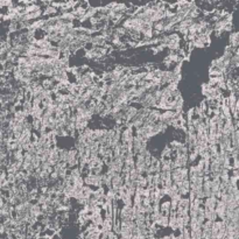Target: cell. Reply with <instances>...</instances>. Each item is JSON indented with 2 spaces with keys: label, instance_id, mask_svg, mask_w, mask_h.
Wrapping results in <instances>:
<instances>
[{
  "label": "cell",
  "instance_id": "6da1fadb",
  "mask_svg": "<svg viewBox=\"0 0 239 239\" xmlns=\"http://www.w3.org/2000/svg\"><path fill=\"white\" fill-rule=\"evenodd\" d=\"M172 181L174 182L175 184L188 180V175H189V170L188 168H175L172 170Z\"/></svg>",
  "mask_w": 239,
  "mask_h": 239
},
{
  "label": "cell",
  "instance_id": "3957f363",
  "mask_svg": "<svg viewBox=\"0 0 239 239\" xmlns=\"http://www.w3.org/2000/svg\"><path fill=\"white\" fill-rule=\"evenodd\" d=\"M176 187H177V193L182 196V197H183V196L187 197V195H189V193H190V182H189L188 180L177 183Z\"/></svg>",
  "mask_w": 239,
  "mask_h": 239
},
{
  "label": "cell",
  "instance_id": "7a4b0ae2",
  "mask_svg": "<svg viewBox=\"0 0 239 239\" xmlns=\"http://www.w3.org/2000/svg\"><path fill=\"white\" fill-rule=\"evenodd\" d=\"M189 208H190V201L188 197H182L180 202L177 203L176 208V214H189Z\"/></svg>",
  "mask_w": 239,
  "mask_h": 239
},
{
  "label": "cell",
  "instance_id": "277c9868",
  "mask_svg": "<svg viewBox=\"0 0 239 239\" xmlns=\"http://www.w3.org/2000/svg\"><path fill=\"white\" fill-rule=\"evenodd\" d=\"M217 198L216 197H207L203 203V209L204 210H215L217 205Z\"/></svg>",
  "mask_w": 239,
  "mask_h": 239
}]
</instances>
